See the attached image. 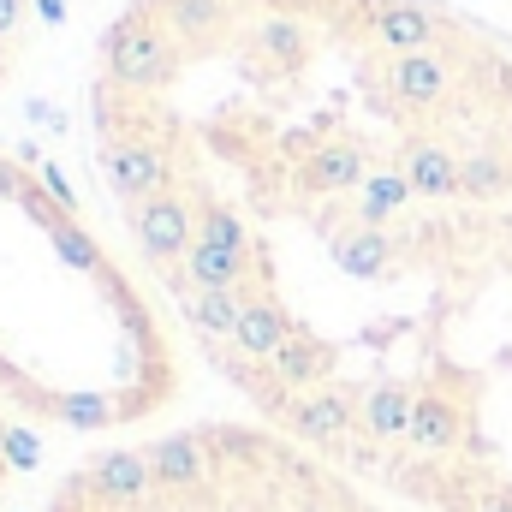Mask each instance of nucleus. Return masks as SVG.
<instances>
[{"label": "nucleus", "instance_id": "1", "mask_svg": "<svg viewBox=\"0 0 512 512\" xmlns=\"http://www.w3.org/2000/svg\"><path fill=\"white\" fill-rule=\"evenodd\" d=\"M42 512H405L262 417H197L90 447Z\"/></svg>", "mask_w": 512, "mask_h": 512}, {"label": "nucleus", "instance_id": "2", "mask_svg": "<svg viewBox=\"0 0 512 512\" xmlns=\"http://www.w3.org/2000/svg\"><path fill=\"white\" fill-rule=\"evenodd\" d=\"M12 483H18V423H12V411L0 405V501H6Z\"/></svg>", "mask_w": 512, "mask_h": 512}]
</instances>
